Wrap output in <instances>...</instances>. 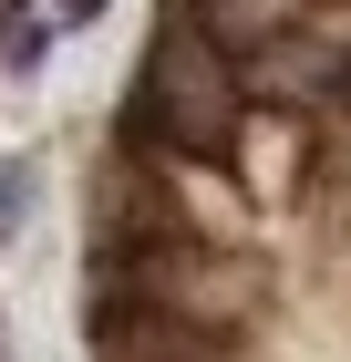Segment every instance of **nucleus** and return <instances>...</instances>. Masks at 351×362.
Returning <instances> with one entry per match:
<instances>
[{
	"label": "nucleus",
	"instance_id": "f257e3e1",
	"mask_svg": "<svg viewBox=\"0 0 351 362\" xmlns=\"http://www.w3.org/2000/svg\"><path fill=\"white\" fill-rule=\"evenodd\" d=\"M114 310H155V321H196V332H258L269 321V259L258 249H217V238H135V249H93L83 259V332Z\"/></svg>",
	"mask_w": 351,
	"mask_h": 362
},
{
	"label": "nucleus",
	"instance_id": "f03ea898",
	"mask_svg": "<svg viewBox=\"0 0 351 362\" xmlns=\"http://www.w3.org/2000/svg\"><path fill=\"white\" fill-rule=\"evenodd\" d=\"M238 114H248L238 62H227L207 31H196L186 11L165 0V11H155V31H145L135 93H124V114H114V156H145V166H165V156L227 166V145H238Z\"/></svg>",
	"mask_w": 351,
	"mask_h": 362
},
{
	"label": "nucleus",
	"instance_id": "7ed1b4c3",
	"mask_svg": "<svg viewBox=\"0 0 351 362\" xmlns=\"http://www.w3.org/2000/svg\"><path fill=\"white\" fill-rule=\"evenodd\" d=\"M227 176H238V197H248V207H290V197L310 187V114L258 104V93H248L238 145H227Z\"/></svg>",
	"mask_w": 351,
	"mask_h": 362
},
{
	"label": "nucleus",
	"instance_id": "20e7f679",
	"mask_svg": "<svg viewBox=\"0 0 351 362\" xmlns=\"http://www.w3.org/2000/svg\"><path fill=\"white\" fill-rule=\"evenodd\" d=\"M83 341H93V362H248L238 332H196V321H155V310H114Z\"/></svg>",
	"mask_w": 351,
	"mask_h": 362
},
{
	"label": "nucleus",
	"instance_id": "39448f33",
	"mask_svg": "<svg viewBox=\"0 0 351 362\" xmlns=\"http://www.w3.org/2000/svg\"><path fill=\"white\" fill-rule=\"evenodd\" d=\"M42 62H52V21H0V73H11V83H31V73H42Z\"/></svg>",
	"mask_w": 351,
	"mask_h": 362
},
{
	"label": "nucleus",
	"instance_id": "423d86ee",
	"mask_svg": "<svg viewBox=\"0 0 351 362\" xmlns=\"http://www.w3.org/2000/svg\"><path fill=\"white\" fill-rule=\"evenodd\" d=\"M31 207H42V166L31 156H0V238H21Z\"/></svg>",
	"mask_w": 351,
	"mask_h": 362
},
{
	"label": "nucleus",
	"instance_id": "0eeeda50",
	"mask_svg": "<svg viewBox=\"0 0 351 362\" xmlns=\"http://www.w3.org/2000/svg\"><path fill=\"white\" fill-rule=\"evenodd\" d=\"M114 0H52V31H83V21H104Z\"/></svg>",
	"mask_w": 351,
	"mask_h": 362
}]
</instances>
